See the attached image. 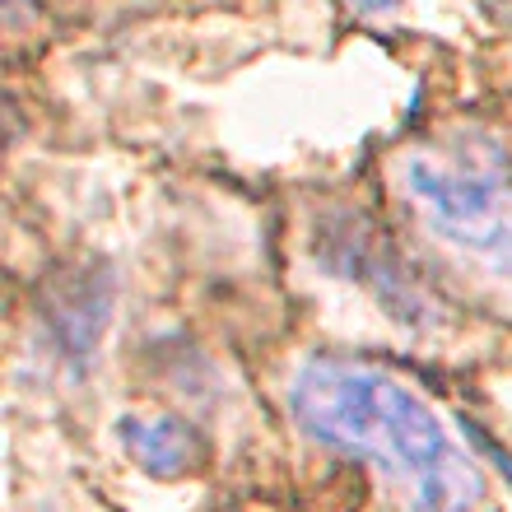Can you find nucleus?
<instances>
[{"instance_id": "nucleus-1", "label": "nucleus", "mask_w": 512, "mask_h": 512, "mask_svg": "<svg viewBox=\"0 0 512 512\" xmlns=\"http://www.w3.org/2000/svg\"><path fill=\"white\" fill-rule=\"evenodd\" d=\"M298 424L326 447L378 461L415 485V512H471L485 475L415 391L382 368L312 359L294 378Z\"/></svg>"}, {"instance_id": "nucleus-2", "label": "nucleus", "mask_w": 512, "mask_h": 512, "mask_svg": "<svg viewBox=\"0 0 512 512\" xmlns=\"http://www.w3.org/2000/svg\"><path fill=\"white\" fill-rule=\"evenodd\" d=\"M387 173L447 252L512 284V145L494 126L461 117L415 131L391 149Z\"/></svg>"}, {"instance_id": "nucleus-3", "label": "nucleus", "mask_w": 512, "mask_h": 512, "mask_svg": "<svg viewBox=\"0 0 512 512\" xmlns=\"http://www.w3.org/2000/svg\"><path fill=\"white\" fill-rule=\"evenodd\" d=\"M117 438H122L126 457L145 475H159V480L191 471L196 457H201L196 429L177 415H122L117 419Z\"/></svg>"}, {"instance_id": "nucleus-4", "label": "nucleus", "mask_w": 512, "mask_h": 512, "mask_svg": "<svg viewBox=\"0 0 512 512\" xmlns=\"http://www.w3.org/2000/svg\"><path fill=\"white\" fill-rule=\"evenodd\" d=\"M112 294L103 275H75L70 289H61L52 303V336L61 340V350L70 359H84V354L98 345L103 336V322H108Z\"/></svg>"}, {"instance_id": "nucleus-5", "label": "nucleus", "mask_w": 512, "mask_h": 512, "mask_svg": "<svg viewBox=\"0 0 512 512\" xmlns=\"http://www.w3.org/2000/svg\"><path fill=\"white\" fill-rule=\"evenodd\" d=\"M350 14H359V19H382V14H396L405 5V0H340Z\"/></svg>"}]
</instances>
